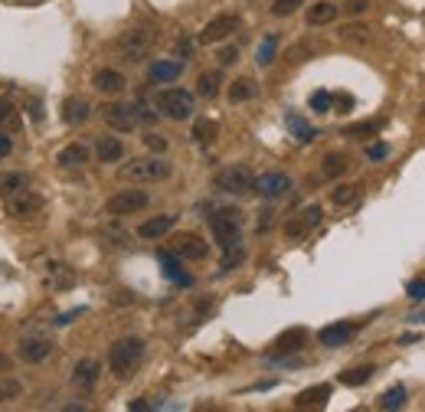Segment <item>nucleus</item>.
<instances>
[{
  "label": "nucleus",
  "instance_id": "20",
  "mask_svg": "<svg viewBox=\"0 0 425 412\" xmlns=\"http://www.w3.org/2000/svg\"><path fill=\"white\" fill-rule=\"evenodd\" d=\"M180 72H183L180 59H157V63L148 65L150 82H160V86H170L173 79H180Z\"/></svg>",
  "mask_w": 425,
  "mask_h": 412
},
{
  "label": "nucleus",
  "instance_id": "28",
  "mask_svg": "<svg viewBox=\"0 0 425 412\" xmlns=\"http://www.w3.org/2000/svg\"><path fill=\"white\" fill-rule=\"evenodd\" d=\"M285 128L291 131V134H295V141H301V144H311L314 138H318V131L311 128L301 115H295V111H288V115H285Z\"/></svg>",
  "mask_w": 425,
  "mask_h": 412
},
{
  "label": "nucleus",
  "instance_id": "10",
  "mask_svg": "<svg viewBox=\"0 0 425 412\" xmlns=\"http://www.w3.org/2000/svg\"><path fill=\"white\" fill-rule=\"evenodd\" d=\"M320 219H324V209H320L318 203L304 206V209H298L295 216H288V219H285V236H288V239H304V236L311 232V229L318 226Z\"/></svg>",
  "mask_w": 425,
  "mask_h": 412
},
{
  "label": "nucleus",
  "instance_id": "54",
  "mask_svg": "<svg viewBox=\"0 0 425 412\" xmlns=\"http://www.w3.org/2000/svg\"><path fill=\"white\" fill-rule=\"evenodd\" d=\"M128 409H134V412H138V409H148V402H144V399H134L131 406H128Z\"/></svg>",
  "mask_w": 425,
  "mask_h": 412
},
{
  "label": "nucleus",
  "instance_id": "1",
  "mask_svg": "<svg viewBox=\"0 0 425 412\" xmlns=\"http://www.w3.org/2000/svg\"><path fill=\"white\" fill-rule=\"evenodd\" d=\"M141 363H144V340L141 337H121L108 347V370L115 380H131Z\"/></svg>",
  "mask_w": 425,
  "mask_h": 412
},
{
  "label": "nucleus",
  "instance_id": "14",
  "mask_svg": "<svg viewBox=\"0 0 425 412\" xmlns=\"http://www.w3.org/2000/svg\"><path fill=\"white\" fill-rule=\"evenodd\" d=\"M304 344H308V331H304V327H288L285 334L275 337V344H272V350H268V360L291 357V354H298Z\"/></svg>",
  "mask_w": 425,
  "mask_h": 412
},
{
  "label": "nucleus",
  "instance_id": "30",
  "mask_svg": "<svg viewBox=\"0 0 425 412\" xmlns=\"http://www.w3.org/2000/svg\"><path fill=\"white\" fill-rule=\"evenodd\" d=\"M347 154H340V151H330L324 154V161H320V174L327 177V180H337V177L347 174Z\"/></svg>",
  "mask_w": 425,
  "mask_h": 412
},
{
  "label": "nucleus",
  "instance_id": "2",
  "mask_svg": "<svg viewBox=\"0 0 425 412\" xmlns=\"http://www.w3.org/2000/svg\"><path fill=\"white\" fill-rule=\"evenodd\" d=\"M242 213L235 206H226V209H216L210 219V229H212V239L219 242V249H235L242 246Z\"/></svg>",
  "mask_w": 425,
  "mask_h": 412
},
{
  "label": "nucleus",
  "instance_id": "46",
  "mask_svg": "<svg viewBox=\"0 0 425 412\" xmlns=\"http://www.w3.org/2000/svg\"><path fill=\"white\" fill-rule=\"evenodd\" d=\"M405 294L412 301H425V278H412V282L405 285Z\"/></svg>",
  "mask_w": 425,
  "mask_h": 412
},
{
  "label": "nucleus",
  "instance_id": "12",
  "mask_svg": "<svg viewBox=\"0 0 425 412\" xmlns=\"http://www.w3.org/2000/svg\"><path fill=\"white\" fill-rule=\"evenodd\" d=\"M288 190H291V177L281 174V171H268V174L255 177V187H252V193H258L262 200H278Z\"/></svg>",
  "mask_w": 425,
  "mask_h": 412
},
{
  "label": "nucleus",
  "instance_id": "48",
  "mask_svg": "<svg viewBox=\"0 0 425 412\" xmlns=\"http://www.w3.org/2000/svg\"><path fill=\"white\" fill-rule=\"evenodd\" d=\"M386 154H389V148H386L382 141H376V144H370V148H366V157H370V161H382Z\"/></svg>",
  "mask_w": 425,
  "mask_h": 412
},
{
  "label": "nucleus",
  "instance_id": "8",
  "mask_svg": "<svg viewBox=\"0 0 425 412\" xmlns=\"http://www.w3.org/2000/svg\"><path fill=\"white\" fill-rule=\"evenodd\" d=\"M235 30H239V17H235V13H219V17H212V20L203 26L196 40H200L203 46H216V43H223V40H229Z\"/></svg>",
  "mask_w": 425,
  "mask_h": 412
},
{
  "label": "nucleus",
  "instance_id": "29",
  "mask_svg": "<svg viewBox=\"0 0 425 412\" xmlns=\"http://www.w3.org/2000/svg\"><path fill=\"white\" fill-rule=\"evenodd\" d=\"M56 164L59 167H82V164H88V148L85 144H65L63 151L56 154Z\"/></svg>",
  "mask_w": 425,
  "mask_h": 412
},
{
  "label": "nucleus",
  "instance_id": "52",
  "mask_svg": "<svg viewBox=\"0 0 425 412\" xmlns=\"http://www.w3.org/2000/svg\"><path fill=\"white\" fill-rule=\"evenodd\" d=\"M7 154H10V138L0 134V157H7Z\"/></svg>",
  "mask_w": 425,
  "mask_h": 412
},
{
  "label": "nucleus",
  "instance_id": "42",
  "mask_svg": "<svg viewBox=\"0 0 425 412\" xmlns=\"http://www.w3.org/2000/svg\"><path fill=\"white\" fill-rule=\"evenodd\" d=\"M298 7H304V0H272V13L275 17H291Z\"/></svg>",
  "mask_w": 425,
  "mask_h": 412
},
{
  "label": "nucleus",
  "instance_id": "15",
  "mask_svg": "<svg viewBox=\"0 0 425 412\" xmlns=\"http://www.w3.org/2000/svg\"><path fill=\"white\" fill-rule=\"evenodd\" d=\"M173 255L190 259V262H203L210 255V246L196 232H180V236H173Z\"/></svg>",
  "mask_w": 425,
  "mask_h": 412
},
{
  "label": "nucleus",
  "instance_id": "51",
  "mask_svg": "<svg viewBox=\"0 0 425 412\" xmlns=\"http://www.w3.org/2000/svg\"><path fill=\"white\" fill-rule=\"evenodd\" d=\"M334 105H337V109H350L353 98L350 95H334Z\"/></svg>",
  "mask_w": 425,
  "mask_h": 412
},
{
  "label": "nucleus",
  "instance_id": "44",
  "mask_svg": "<svg viewBox=\"0 0 425 412\" xmlns=\"http://www.w3.org/2000/svg\"><path fill=\"white\" fill-rule=\"evenodd\" d=\"M311 109H314V111H330V109H334V95H330V92H324V88H320V92H314V95H311Z\"/></svg>",
  "mask_w": 425,
  "mask_h": 412
},
{
  "label": "nucleus",
  "instance_id": "21",
  "mask_svg": "<svg viewBox=\"0 0 425 412\" xmlns=\"http://www.w3.org/2000/svg\"><path fill=\"white\" fill-rule=\"evenodd\" d=\"M173 226H177V216H173V213H160V216L144 219V223H141L138 236L141 239H160V236H167Z\"/></svg>",
  "mask_w": 425,
  "mask_h": 412
},
{
  "label": "nucleus",
  "instance_id": "27",
  "mask_svg": "<svg viewBox=\"0 0 425 412\" xmlns=\"http://www.w3.org/2000/svg\"><path fill=\"white\" fill-rule=\"evenodd\" d=\"M0 128H3V134L20 131V109L13 105L10 95H0Z\"/></svg>",
  "mask_w": 425,
  "mask_h": 412
},
{
  "label": "nucleus",
  "instance_id": "43",
  "mask_svg": "<svg viewBox=\"0 0 425 412\" xmlns=\"http://www.w3.org/2000/svg\"><path fill=\"white\" fill-rule=\"evenodd\" d=\"M366 26H343V30H340V40H347V43H366Z\"/></svg>",
  "mask_w": 425,
  "mask_h": 412
},
{
  "label": "nucleus",
  "instance_id": "24",
  "mask_svg": "<svg viewBox=\"0 0 425 412\" xmlns=\"http://www.w3.org/2000/svg\"><path fill=\"white\" fill-rule=\"evenodd\" d=\"M92 86H95L102 95H118V92H125L128 82L118 69H98L95 79H92Z\"/></svg>",
  "mask_w": 425,
  "mask_h": 412
},
{
  "label": "nucleus",
  "instance_id": "37",
  "mask_svg": "<svg viewBox=\"0 0 425 412\" xmlns=\"http://www.w3.org/2000/svg\"><path fill=\"white\" fill-rule=\"evenodd\" d=\"M380 409H403L405 406V386L403 383H396V386H389V390L380 396V402H376Z\"/></svg>",
  "mask_w": 425,
  "mask_h": 412
},
{
  "label": "nucleus",
  "instance_id": "53",
  "mask_svg": "<svg viewBox=\"0 0 425 412\" xmlns=\"http://www.w3.org/2000/svg\"><path fill=\"white\" fill-rule=\"evenodd\" d=\"M347 10H350V13H363V10H366V0H353Z\"/></svg>",
  "mask_w": 425,
  "mask_h": 412
},
{
  "label": "nucleus",
  "instance_id": "19",
  "mask_svg": "<svg viewBox=\"0 0 425 412\" xmlns=\"http://www.w3.org/2000/svg\"><path fill=\"white\" fill-rule=\"evenodd\" d=\"M42 278H46V285H49L53 292H65V288L75 285V271L69 269V265H63V262H49V265L42 269Z\"/></svg>",
  "mask_w": 425,
  "mask_h": 412
},
{
  "label": "nucleus",
  "instance_id": "56",
  "mask_svg": "<svg viewBox=\"0 0 425 412\" xmlns=\"http://www.w3.org/2000/svg\"><path fill=\"white\" fill-rule=\"evenodd\" d=\"M422 118H425V105H422Z\"/></svg>",
  "mask_w": 425,
  "mask_h": 412
},
{
  "label": "nucleus",
  "instance_id": "35",
  "mask_svg": "<svg viewBox=\"0 0 425 412\" xmlns=\"http://www.w3.org/2000/svg\"><path fill=\"white\" fill-rule=\"evenodd\" d=\"M373 373H376V367H370V363H363V367H350L340 373V383L343 386H363V383L373 380Z\"/></svg>",
  "mask_w": 425,
  "mask_h": 412
},
{
  "label": "nucleus",
  "instance_id": "40",
  "mask_svg": "<svg viewBox=\"0 0 425 412\" xmlns=\"http://www.w3.org/2000/svg\"><path fill=\"white\" fill-rule=\"evenodd\" d=\"M20 187H26V174H13V171L0 174V196L13 193V190H20Z\"/></svg>",
  "mask_w": 425,
  "mask_h": 412
},
{
  "label": "nucleus",
  "instance_id": "49",
  "mask_svg": "<svg viewBox=\"0 0 425 412\" xmlns=\"http://www.w3.org/2000/svg\"><path fill=\"white\" fill-rule=\"evenodd\" d=\"M79 315H85V308H72V311H65V315L56 317V327H65V324H72Z\"/></svg>",
  "mask_w": 425,
  "mask_h": 412
},
{
  "label": "nucleus",
  "instance_id": "33",
  "mask_svg": "<svg viewBox=\"0 0 425 412\" xmlns=\"http://www.w3.org/2000/svg\"><path fill=\"white\" fill-rule=\"evenodd\" d=\"M226 95H229V102H233V105H242V102H249V98L258 95V86H255L252 79H235Z\"/></svg>",
  "mask_w": 425,
  "mask_h": 412
},
{
  "label": "nucleus",
  "instance_id": "26",
  "mask_svg": "<svg viewBox=\"0 0 425 412\" xmlns=\"http://www.w3.org/2000/svg\"><path fill=\"white\" fill-rule=\"evenodd\" d=\"M337 13H340V7L337 3H330V0H318L314 7H308V26H327V23H334L337 20Z\"/></svg>",
  "mask_w": 425,
  "mask_h": 412
},
{
  "label": "nucleus",
  "instance_id": "13",
  "mask_svg": "<svg viewBox=\"0 0 425 412\" xmlns=\"http://www.w3.org/2000/svg\"><path fill=\"white\" fill-rule=\"evenodd\" d=\"M98 377H102V363H98L95 357H82L72 367V377H69V383H72L75 390L92 393L98 386Z\"/></svg>",
  "mask_w": 425,
  "mask_h": 412
},
{
  "label": "nucleus",
  "instance_id": "32",
  "mask_svg": "<svg viewBox=\"0 0 425 412\" xmlns=\"http://www.w3.org/2000/svg\"><path fill=\"white\" fill-rule=\"evenodd\" d=\"M219 86H223V72L219 69H210L196 79V95L200 98H216L219 95Z\"/></svg>",
  "mask_w": 425,
  "mask_h": 412
},
{
  "label": "nucleus",
  "instance_id": "4",
  "mask_svg": "<svg viewBox=\"0 0 425 412\" xmlns=\"http://www.w3.org/2000/svg\"><path fill=\"white\" fill-rule=\"evenodd\" d=\"M154 102H157V111L164 118L187 121L193 115V95L187 88H160Z\"/></svg>",
  "mask_w": 425,
  "mask_h": 412
},
{
  "label": "nucleus",
  "instance_id": "38",
  "mask_svg": "<svg viewBox=\"0 0 425 412\" xmlns=\"http://www.w3.org/2000/svg\"><path fill=\"white\" fill-rule=\"evenodd\" d=\"M20 396H23V383L17 377H0V406L20 399Z\"/></svg>",
  "mask_w": 425,
  "mask_h": 412
},
{
  "label": "nucleus",
  "instance_id": "5",
  "mask_svg": "<svg viewBox=\"0 0 425 412\" xmlns=\"http://www.w3.org/2000/svg\"><path fill=\"white\" fill-rule=\"evenodd\" d=\"M42 193H36V190H30V187H20V190H13V193H7V200H3V213L10 219H30L36 216L42 209Z\"/></svg>",
  "mask_w": 425,
  "mask_h": 412
},
{
  "label": "nucleus",
  "instance_id": "18",
  "mask_svg": "<svg viewBox=\"0 0 425 412\" xmlns=\"http://www.w3.org/2000/svg\"><path fill=\"white\" fill-rule=\"evenodd\" d=\"M330 383H318V386H308L295 396V409H324L330 399Z\"/></svg>",
  "mask_w": 425,
  "mask_h": 412
},
{
  "label": "nucleus",
  "instance_id": "36",
  "mask_svg": "<svg viewBox=\"0 0 425 412\" xmlns=\"http://www.w3.org/2000/svg\"><path fill=\"white\" fill-rule=\"evenodd\" d=\"M216 134H219V125L210 118H196L193 121V141L196 144H212L216 141Z\"/></svg>",
  "mask_w": 425,
  "mask_h": 412
},
{
  "label": "nucleus",
  "instance_id": "31",
  "mask_svg": "<svg viewBox=\"0 0 425 412\" xmlns=\"http://www.w3.org/2000/svg\"><path fill=\"white\" fill-rule=\"evenodd\" d=\"M330 203L340 206V209H347V206H357L360 203V187L357 184H340L330 190Z\"/></svg>",
  "mask_w": 425,
  "mask_h": 412
},
{
  "label": "nucleus",
  "instance_id": "41",
  "mask_svg": "<svg viewBox=\"0 0 425 412\" xmlns=\"http://www.w3.org/2000/svg\"><path fill=\"white\" fill-rule=\"evenodd\" d=\"M242 259H245V249H242V246H235V249H226L223 262H219V275L233 271L235 265H242Z\"/></svg>",
  "mask_w": 425,
  "mask_h": 412
},
{
  "label": "nucleus",
  "instance_id": "25",
  "mask_svg": "<svg viewBox=\"0 0 425 412\" xmlns=\"http://www.w3.org/2000/svg\"><path fill=\"white\" fill-rule=\"evenodd\" d=\"M353 331H357L353 324H347V321H340V324L324 327V331L318 334V340H320V347H343V344H347V340L353 337Z\"/></svg>",
  "mask_w": 425,
  "mask_h": 412
},
{
  "label": "nucleus",
  "instance_id": "55",
  "mask_svg": "<svg viewBox=\"0 0 425 412\" xmlns=\"http://www.w3.org/2000/svg\"><path fill=\"white\" fill-rule=\"evenodd\" d=\"M10 367V357H3V354H0V370H7Z\"/></svg>",
  "mask_w": 425,
  "mask_h": 412
},
{
  "label": "nucleus",
  "instance_id": "11",
  "mask_svg": "<svg viewBox=\"0 0 425 412\" xmlns=\"http://www.w3.org/2000/svg\"><path fill=\"white\" fill-rule=\"evenodd\" d=\"M150 46H154V33L150 30H128L121 40H118V49L125 56L128 63H138L144 56L150 53Z\"/></svg>",
  "mask_w": 425,
  "mask_h": 412
},
{
  "label": "nucleus",
  "instance_id": "6",
  "mask_svg": "<svg viewBox=\"0 0 425 412\" xmlns=\"http://www.w3.org/2000/svg\"><path fill=\"white\" fill-rule=\"evenodd\" d=\"M252 187H255V174L245 164H229L226 171L216 174V190H223V193L245 196V193H252Z\"/></svg>",
  "mask_w": 425,
  "mask_h": 412
},
{
  "label": "nucleus",
  "instance_id": "23",
  "mask_svg": "<svg viewBox=\"0 0 425 412\" xmlns=\"http://www.w3.org/2000/svg\"><path fill=\"white\" fill-rule=\"evenodd\" d=\"M95 157L102 164H118L121 157H125V144H121V138H115V134H102L95 141Z\"/></svg>",
  "mask_w": 425,
  "mask_h": 412
},
{
  "label": "nucleus",
  "instance_id": "22",
  "mask_svg": "<svg viewBox=\"0 0 425 412\" xmlns=\"http://www.w3.org/2000/svg\"><path fill=\"white\" fill-rule=\"evenodd\" d=\"M160 265H164V275H167L173 285H180V288H190L193 285V275L180 269V255H173V252H157Z\"/></svg>",
  "mask_w": 425,
  "mask_h": 412
},
{
  "label": "nucleus",
  "instance_id": "16",
  "mask_svg": "<svg viewBox=\"0 0 425 412\" xmlns=\"http://www.w3.org/2000/svg\"><path fill=\"white\" fill-rule=\"evenodd\" d=\"M56 350V344L49 337H26L20 347H17V357L23 363H42V360H49V354Z\"/></svg>",
  "mask_w": 425,
  "mask_h": 412
},
{
  "label": "nucleus",
  "instance_id": "50",
  "mask_svg": "<svg viewBox=\"0 0 425 412\" xmlns=\"http://www.w3.org/2000/svg\"><path fill=\"white\" fill-rule=\"evenodd\" d=\"M30 115H33V121L40 125V121H42V102H36V98H30Z\"/></svg>",
  "mask_w": 425,
  "mask_h": 412
},
{
  "label": "nucleus",
  "instance_id": "3",
  "mask_svg": "<svg viewBox=\"0 0 425 412\" xmlns=\"http://www.w3.org/2000/svg\"><path fill=\"white\" fill-rule=\"evenodd\" d=\"M118 174H121V180H131V184H157V180L170 177V164L164 157H134Z\"/></svg>",
  "mask_w": 425,
  "mask_h": 412
},
{
  "label": "nucleus",
  "instance_id": "47",
  "mask_svg": "<svg viewBox=\"0 0 425 412\" xmlns=\"http://www.w3.org/2000/svg\"><path fill=\"white\" fill-rule=\"evenodd\" d=\"M216 59H219V65H223V69H226V65H233L235 59H239V49H235V46H223Z\"/></svg>",
  "mask_w": 425,
  "mask_h": 412
},
{
  "label": "nucleus",
  "instance_id": "9",
  "mask_svg": "<svg viewBox=\"0 0 425 412\" xmlns=\"http://www.w3.org/2000/svg\"><path fill=\"white\" fill-rule=\"evenodd\" d=\"M102 118H105V125L111 131H118V134H128V131L138 128V109H134V105H125V102L105 105V109H102Z\"/></svg>",
  "mask_w": 425,
  "mask_h": 412
},
{
  "label": "nucleus",
  "instance_id": "39",
  "mask_svg": "<svg viewBox=\"0 0 425 412\" xmlns=\"http://www.w3.org/2000/svg\"><path fill=\"white\" fill-rule=\"evenodd\" d=\"M275 49H278V36H275V33H268L265 40H262V46H258V53H255V63H258V65H272V63H275Z\"/></svg>",
  "mask_w": 425,
  "mask_h": 412
},
{
  "label": "nucleus",
  "instance_id": "45",
  "mask_svg": "<svg viewBox=\"0 0 425 412\" xmlns=\"http://www.w3.org/2000/svg\"><path fill=\"white\" fill-rule=\"evenodd\" d=\"M144 144H148L154 154H164V151H167V138H164V134H157V131L144 134Z\"/></svg>",
  "mask_w": 425,
  "mask_h": 412
},
{
  "label": "nucleus",
  "instance_id": "7",
  "mask_svg": "<svg viewBox=\"0 0 425 412\" xmlns=\"http://www.w3.org/2000/svg\"><path fill=\"white\" fill-rule=\"evenodd\" d=\"M148 203H150L148 190H118L115 196H108L105 209L111 216H131V213H141Z\"/></svg>",
  "mask_w": 425,
  "mask_h": 412
},
{
  "label": "nucleus",
  "instance_id": "34",
  "mask_svg": "<svg viewBox=\"0 0 425 412\" xmlns=\"http://www.w3.org/2000/svg\"><path fill=\"white\" fill-rule=\"evenodd\" d=\"M380 131H382V118H370V121L347 125V128H343V138H376Z\"/></svg>",
  "mask_w": 425,
  "mask_h": 412
},
{
  "label": "nucleus",
  "instance_id": "17",
  "mask_svg": "<svg viewBox=\"0 0 425 412\" xmlns=\"http://www.w3.org/2000/svg\"><path fill=\"white\" fill-rule=\"evenodd\" d=\"M88 115H92V102L85 95H69L63 98V121L65 125H85L88 121Z\"/></svg>",
  "mask_w": 425,
  "mask_h": 412
}]
</instances>
